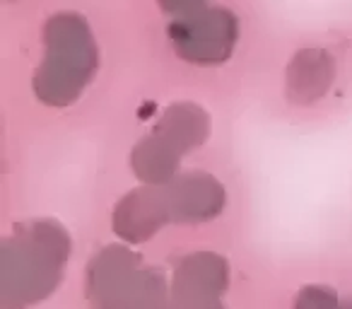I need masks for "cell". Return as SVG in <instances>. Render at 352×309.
Wrapping results in <instances>:
<instances>
[{"instance_id": "cell-1", "label": "cell", "mask_w": 352, "mask_h": 309, "mask_svg": "<svg viewBox=\"0 0 352 309\" xmlns=\"http://www.w3.org/2000/svg\"><path fill=\"white\" fill-rule=\"evenodd\" d=\"M70 256V235L54 220L15 227L0 254V309H27L60 285Z\"/></svg>"}, {"instance_id": "cell-2", "label": "cell", "mask_w": 352, "mask_h": 309, "mask_svg": "<svg viewBox=\"0 0 352 309\" xmlns=\"http://www.w3.org/2000/svg\"><path fill=\"white\" fill-rule=\"evenodd\" d=\"M87 299L92 309H169L164 275L121 244L89 261Z\"/></svg>"}, {"instance_id": "cell-3", "label": "cell", "mask_w": 352, "mask_h": 309, "mask_svg": "<svg viewBox=\"0 0 352 309\" xmlns=\"http://www.w3.org/2000/svg\"><path fill=\"white\" fill-rule=\"evenodd\" d=\"M230 285L227 261L215 251H198L176 266L171 280V309H212Z\"/></svg>"}, {"instance_id": "cell-4", "label": "cell", "mask_w": 352, "mask_h": 309, "mask_svg": "<svg viewBox=\"0 0 352 309\" xmlns=\"http://www.w3.org/2000/svg\"><path fill=\"white\" fill-rule=\"evenodd\" d=\"M94 51L87 41H63L54 44L44 68L36 75V94L46 104H68L82 92L92 75Z\"/></svg>"}, {"instance_id": "cell-5", "label": "cell", "mask_w": 352, "mask_h": 309, "mask_svg": "<svg viewBox=\"0 0 352 309\" xmlns=\"http://www.w3.org/2000/svg\"><path fill=\"white\" fill-rule=\"evenodd\" d=\"M162 187L171 222H208L225 208V189L210 174H182Z\"/></svg>"}, {"instance_id": "cell-6", "label": "cell", "mask_w": 352, "mask_h": 309, "mask_svg": "<svg viewBox=\"0 0 352 309\" xmlns=\"http://www.w3.org/2000/svg\"><path fill=\"white\" fill-rule=\"evenodd\" d=\"M169 222L171 215L162 184L131 191L113 211V232L133 244L147 242Z\"/></svg>"}, {"instance_id": "cell-7", "label": "cell", "mask_w": 352, "mask_h": 309, "mask_svg": "<svg viewBox=\"0 0 352 309\" xmlns=\"http://www.w3.org/2000/svg\"><path fill=\"white\" fill-rule=\"evenodd\" d=\"M179 158L182 150L169 142L164 136L155 133L152 138L142 140L140 145L133 150V169L140 179L150 184H166L176 177V167H179Z\"/></svg>"}, {"instance_id": "cell-8", "label": "cell", "mask_w": 352, "mask_h": 309, "mask_svg": "<svg viewBox=\"0 0 352 309\" xmlns=\"http://www.w3.org/2000/svg\"><path fill=\"white\" fill-rule=\"evenodd\" d=\"M157 133L164 136L169 142H174L182 152H186L206 140V133H208L206 114L196 107H188V104L174 107L162 118Z\"/></svg>"}, {"instance_id": "cell-9", "label": "cell", "mask_w": 352, "mask_h": 309, "mask_svg": "<svg viewBox=\"0 0 352 309\" xmlns=\"http://www.w3.org/2000/svg\"><path fill=\"white\" fill-rule=\"evenodd\" d=\"M311 56H304V61H297L292 75H289V80H292V92L297 94V99H304V102L316 99L318 94L331 85V65H328L326 61L318 63Z\"/></svg>"}, {"instance_id": "cell-10", "label": "cell", "mask_w": 352, "mask_h": 309, "mask_svg": "<svg viewBox=\"0 0 352 309\" xmlns=\"http://www.w3.org/2000/svg\"><path fill=\"white\" fill-rule=\"evenodd\" d=\"M212 309H222V307H212Z\"/></svg>"}]
</instances>
